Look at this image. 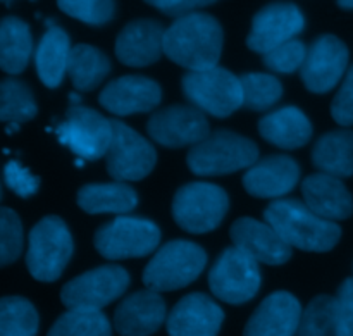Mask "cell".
I'll use <instances>...</instances> for the list:
<instances>
[{
	"instance_id": "obj_1",
	"label": "cell",
	"mask_w": 353,
	"mask_h": 336,
	"mask_svg": "<svg viewBox=\"0 0 353 336\" xmlns=\"http://www.w3.org/2000/svg\"><path fill=\"white\" fill-rule=\"evenodd\" d=\"M224 34L219 21L207 12L179 17L165 30L164 54L190 72L217 68Z\"/></svg>"
},
{
	"instance_id": "obj_2",
	"label": "cell",
	"mask_w": 353,
	"mask_h": 336,
	"mask_svg": "<svg viewBox=\"0 0 353 336\" xmlns=\"http://www.w3.org/2000/svg\"><path fill=\"white\" fill-rule=\"evenodd\" d=\"M264 219L290 245L305 252H330L341 238V228L314 214L296 199H281L269 204Z\"/></svg>"
},
{
	"instance_id": "obj_3",
	"label": "cell",
	"mask_w": 353,
	"mask_h": 336,
	"mask_svg": "<svg viewBox=\"0 0 353 336\" xmlns=\"http://www.w3.org/2000/svg\"><path fill=\"white\" fill-rule=\"evenodd\" d=\"M186 162L196 176H224L250 169L259 162V147L250 138L230 130H217L190 148Z\"/></svg>"
},
{
	"instance_id": "obj_4",
	"label": "cell",
	"mask_w": 353,
	"mask_h": 336,
	"mask_svg": "<svg viewBox=\"0 0 353 336\" xmlns=\"http://www.w3.org/2000/svg\"><path fill=\"white\" fill-rule=\"evenodd\" d=\"M207 264V252L188 240L162 245L143 271V285L152 292H174L195 281Z\"/></svg>"
},
{
	"instance_id": "obj_5",
	"label": "cell",
	"mask_w": 353,
	"mask_h": 336,
	"mask_svg": "<svg viewBox=\"0 0 353 336\" xmlns=\"http://www.w3.org/2000/svg\"><path fill=\"white\" fill-rule=\"evenodd\" d=\"M72 237L59 216H47L30 231L26 266L37 281L52 283L64 273L72 257Z\"/></svg>"
},
{
	"instance_id": "obj_6",
	"label": "cell",
	"mask_w": 353,
	"mask_h": 336,
	"mask_svg": "<svg viewBox=\"0 0 353 336\" xmlns=\"http://www.w3.org/2000/svg\"><path fill=\"white\" fill-rule=\"evenodd\" d=\"M230 209V197L214 183L195 181L181 186L172 200L176 224L193 235L214 231Z\"/></svg>"
},
{
	"instance_id": "obj_7",
	"label": "cell",
	"mask_w": 353,
	"mask_h": 336,
	"mask_svg": "<svg viewBox=\"0 0 353 336\" xmlns=\"http://www.w3.org/2000/svg\"><path fill=\"white\" fill-rule=\"evenodd\" d=\"M161 244V230L145 217L121 216L97 230L93 245L102 257L110 261L150 255Z\"/></svg>"
},
{
	"instance_id": "obj_8",
	"label": "cell",
	"mask_w": 353,
	"mask_h": 336,
	"mask_svg": "<svg viewBox=\"0 0 353 336\" xmlns=\"http://www.w3.org/2000/svg\"><path fill=\"white\" fill-rule=\"evenodd\" d=\"M181 88L186 99L202 112L228 117L243 106V88L238 76L224 68L188 72L183 76Z\"/></svg>"
},
{
	"instance_id": "obj_9",
	"label": "cell",
	"mask_w": 353,
	"mask_h": 336,
	"mask_svg": "<svg viewBox=\"0 0 353 336\" xmlns=\"http://www.w3.org/2000/svg\"><path fill=\"white\" fill-rule=\"evenodd\" d=\"M262 275L259 262L240 248L228 247L209 271V286L214 297L226 304L240 306L259 293Z\"/></svg>"
},
{
	"instance_id": "obj_10",
	"label": "cell",
	"mask_w": 353,
	"mask_h": 336,
	"mask_svg": "<svg viewBox=\"0 0 353 336\" xmlns=\"http://www.w3.org/2000/svg\"><path fill=\"white\" fill-rule=\"evenodd\" d=\"M55 135L79 159L97 161L109 154L114 128L112 121L81 103L69 107L65 119L55 128Z\"/></svg>"
},
{
	"instance_id": "obj_11",
	"label": "cell",
	"mask_w": 353,
	"mask_h": 336,
	"mask_svg": "<svg viewBox=\"0 0 353 336\" xmlns=\"http://www.w3.org/2000/svg\"><path fill=\"white\" fill-rule=\"evenodd\" d=\"M130 286V275L121 266H100L65 283L61 300L68 310H100L121 299Z\"/></svg>"
},
{
	"instance_id": "obj_12",
	"label": "cell",
	"mask_w": 353,
	"mask_h": 336,
	"mask_svg": "<svg viewBox=\"0 0 353 336\" xmlns=\"http://www.w3.org/2000/svg\"><path fill=\"white\" fill-rule=\"evenodd\" d=\"M110 121L114 137L107 154V172L121 183L140 181L154 171L157 152L147 138L141 137L123 121Z\"/></svg>"
},
{
	"instance_id": "obj_13",
	"label": "cell",
	"mask_w": 353,
	"mask_h": 336,
	"mask_svg": "<svg viewBox=\"0 0 353 336\" xmlns=\"http://www.w3.org/2000/svg\"><path fill=\"white\" fill-rule=\"evenodd\" d=\"M152 140L168 148L195 147L210 135L207 116L193 106H169L148 119Z\"/></svg>"
},
{
	"instance_id": "obj_14",
	"label": "cell",
	"mask_w": 353,
	"mask_h": 336,
	"mask_svg": "<svg viewBox=\"0 0 353 336\" xmlns=\"http://www.w3.org/2000/svg\"><path fill=\"white\" fill-rule=\"evenodd\" d=\"M305 28L302 10L290 2H274L262 7L252 19L247 45L250 50L265 55L279 45L295 40Z\"/></svg>"
},
{
	"instance_id": "obj_15",
	"label": "cell",
	"mask_w": 353,
	"mask_h": 336,
	"mask_svg": "<svg viewBox=\"0 0 353 336\" xmlns=\"http://www.w3.org/2000/svg\"><path fill=\"white\" fill-rule=\"evenodd\" d=\"M348 68V48L334 34H321L310 45L300 71L303 85L312 93H327L340 83Z\"/></svg>"
},
{
	"instance_id": "obj_16",
	"label": "cell",
	"mask_w": 353,
	"mask_h": 336,
	"mask_svg": "<svg viewBox=\"0 0 353 336\" xmlns=\"http://www.w3.org/2000/svg\"><path fill=\"white\" fill-rule=\"evenodd\" d=\"M162 90L157 81L147 76L126 75L112 79L99 97L100 106L116 116L150 112L161 103Z\"/></svg>"
},
{
	"instance_id": "obj_17",
	"label": "cell",
	"mask_w": 353,
	"mask_h": 336,
	"mask_svg": "<svg viewBox=\"0 0 353 336\" xmlns=\"http://www.w3.org/2000/svg\"><path fill=\"white\" fill-rule=\"evenodd\" d=\"M233 245L254 261L268 266H281L292 259V247L268 223L254 217H240L231 224Z\"/></svg>"
},
{
	"instance_id": "obj_18",
	"label": "cell",
	"mask_w": 353,
	"mask_h": 336,
	"mask_svg": "<svg viewBox=\"0 0 353 336\" xmlns=\"http://www.w3.org/2000/svg\"><path fill=\"white\" fill-rule=\"evenodd\" d=\"M223 321L224 313L216 300L196 292L172 307L165 326L169 336H217Z\"/></svg>"
},
{
	"instance_id": "obj_19",
	"label": "cell",
	"mask_w": 353,
	"mask_h": 336,
	"mask_svg": "<svg viewBox=\"0 0 353 336\" xmlns=\"http://www.w3.org/2000/svg\"><path fill=\"white\" fill-rule=\"evenodd\" d=\"M302 304L290 292L271 293L262 300L245 326L243 336H296Z\"/></svg>"
},
{
	"instance_id": "obj_20",
	"label": "cell",
	"mask_w": 353,
	"mask_h": 336,
	"mask_svg": "<svg viewBox=\"0 0 353 336\" xmlns=\"http://www.w3.org/2000/svg\"><path fill=\"white\" fill-rule=\"evenodd\" d=\"M168 314L164 299L152 290L126 297L114 313V328L121 336H152L164 324Z\"/></svg>"
},
{
	"instance_id": "obj_21",
	"label": "cell",
	"mask_w": 353,
	"mask_h": 336,
	"mask_svg": "<svg viewBox=\"0 0 353 336\" xmlns=\"http://www.w3.org/2000/svg\"><path fill=\"white\" fill-rule=\"evenodd\" d=\"M165 30L159 21L137 19L123 28L116 40L119 62L130 68H145L164 54Z\"/></svg>"
},
{
	"instance_id": "obj_22",
	"label": "cell",
	"mask_w": 353,
	"mask_h": 336,
	"mask_svg": "<svg viewBox=\"0 0 353 336\" xmlns=\"http://www.w3.org/2000/svg\"><path fill=\"white\" fill-rule=\"evenodd\" d=\"M300 166L288 155H269L247 169L243 186L257 199H279L296 186Z\"/></svg>"
},
{
	"instance_id": "obj_23",
	"label": "cell",
	"mask_w": 353,
	"mask_h": 336,
	"mask_svg": "<svg viewBox=\"0 0 353 336\" xmlns=\"http://www.w3.org/2000/svg\"><path fill=\"white\" fill-rule=\"evenodd\" d=\"M302 193L305 206L326 221L348 219L353 214V197L340 178L310 175L303 179Z\"/></svg>"
},
{
	"instance_id": "obj_24",
	"label": "cell",
	"mask_w": 353,
	"mask_h": 336,
	"mask_svg": "<svg viewBox=\"0 0 353 336\" xmlns=\"http://www.w3.org/2000/svg\"><path fill=\"white\" fill-rule=\"evenodd\" d=\"M259 133L269 144L285 150H295L309 144L312 124L295 106H286L259 121Z\"/></svg>"
},
{
	"instance_id": "obj_25",
	"label": "cell",
	"mask_w": 353,
	"mask_h": 336,
	"mask_svg": "<svg viewBox=\"0 0 353 336\" xmlns=\"http://www.w3.org/2000/svg\"><path fill=\"white\" fill-rule=\"evenodd\" d=\"M71 40L61 26L48 23L47 31L41 37L34 52V66L38 78L47 88H57L64 79L71 55Z\"/></svg>"
},
{
	"instance_id": "obj_26",
	"label": "cell",
	"mask_w": 353,
	"mask_h": 336,
	"mask_svg": "<svg viewBox=\"0 0 353 336\" xmlns=\"http://www.w3.org/2000/svg\"><path fill=\"white\" fill-rule=\"evenodd\" d=\"M78 206L88 214H126L138 206V195L126 183H90L79 188Z\"/></svg>"
},
{
	"instance_id": "obj_27",
	"label": "cell",
	"mask_w": 353,
	"mask_h": 336,
	"mask_svg": "<svg viewBox=\"0 0 353 336\" xmlns=\"http://www.w3.org/2000/svg\"><path fill=\"white\" fill-rule=\"evenodd\" d=\"M312 162L323 175L350 178L353 175V131L324 133L312 148Z\"/></svg>"
},
{
	"instance_id": "obj_28",
	"label": "cell",
	"mask_w": 353,
	"mask_h": 336,
	"mask_svg": "<svg viewBox=\"0 0 353 336\" xmlns=\"http://www.w3.org/2000/svg\"><path fill=\"white\" fill-rule=\"evenodd\" d=\"M33 52L30 26L16 16L0 23V66L7 75H19L26 69Z\"/></svg>"
},
{
	"instance_id": "obj_29",
	"label": "cell",
	"mask_w": 353,
	"mask_h": 336,
	"mask_svg": "<svg viewBox=\"0 0 353 336\" xmlns=\"http://www.w3.org/2000/svg\"><path fill=\"white\" fill-rule=\"evenodd\" d=\"M110 69H112L110 59L100 48L86 43L72 47L68 72L71 76L72 86L79 92L95 90L107 78Z\"/></svg>"
},
{
	"instance_id": "obj_30",
	"label": "cell",
	"mask_w": 353,
	"mask_h": 336,
	"mask_svg": "<svg viewBox=\"0 0 353 336\" xmlns=\"http://www.w3.org/2000/svg\"><path fill=\"white\" fill-rule=\"evenodd\" d=\"M38 112L33 92L21 79L6 78L0 83V119L3 123H26Z\"/></svg>"
},
{
	"instance_id": "obj_31",
	"label": "cell",
	"mask_w": 353,
	"mask_h": 336,
	"mask_svg": "<svg viewBox=\"0 0 353 336\" xmlns=\"http://www.w3.org/2000/svg\"><path fill=\"white\" fill-rule=\"evenodd\" d=\"M38 317L33 304L24 297L0 300V336H37Z\"/></svg>"
},
{
	"instance_id": "obj_32",
	"label": "cell",
	"mask_w": 353,
	"mask_h": 336,
	"mask_svg": "<svg viewBox=\"0 0 353 336\" xmlns=\"http://www.w3.org/2000/svg\"><path fill=\"white\" fill-rule=\"evenodd\" d=\"M47 336H112V328L100 310H68L52 324Z\"/></svg>"
},
{
	"instance_id": "obj_33",
	"label": "cell",
	"mask_w": 353,
	"mask_h": 336,
	"mask_svg": "<svg viewBox=\"0 0 353 336\" xmlns=\"http://www.w3.org/2000/svg\"><path fill=\"white\" fill-rule=\"evenodd\" d=\"M243 88V106L250 110H268L283 97V85L276 76L248 72L240 76Z\"/></svg>"
},
{
	"instance_id": "obj_34",
	"label": "cell",
	"mask_w": 353,
	"mask_h": 336,
	"mask_svg": "<svg viewBox=\"0 0 353 336\" xmlns=\"http://www.w3.org/2000/svg\"><path fill=\"white\" fill-rule=\"evenodd\" d=\"M334 313L336 299L317 295L303 310L296 336H334Z\"/></svg>"
},
{
	"instance_id": "obj_35",
	"label": "cell",
	"mask_w": 353,
	"mask_h": 336,
	"mask_svg": "<svg viewBox=\"0 0 353 336\" xmlns=\"http://www.w3.org/2000/svg\"><path fill=\"white\" fill-rule=\"evenodd\" d=\"M57 6L62 12L90 26L109 23L116 12V3L109 0H61Z\"/></svg>"
},
{
	"instance_id": "obj_36",
	"label": "cell",
	"mask_w": 353,
	"mask_h": 336,
	"mask_svg": "<svg viewBox=\"0 0 353 336\" xmlns=\"http://www.w3.org/2000/svg\"><path fill=\"white\" fill-rule=\"evenodd\" d=\"M23 252V224L9 207L0 209V266H9Z\"/></svg>"
},
{
	"instance_id": "obj_37",
	"label": "cell",
	"mask_w": 353,
	"mask_h": 336,
	"mask_svg": "<svg viewBox=\"0 0 353 336\" xmlns=\"http://www.w3.org/2000/svg\"><path fill=\"white\" fill-rule=\"evenodd\" d=\"M307 47L303 45V41L300 40H290L286 43L279 45L278 48H274L272 52L265 54L262 57L265 68L271 69L274 72H281V75H288V72L296 71V69H302L303 62L307 59Z\"/></svg>"
},
{
	"instance_id": "obj_38",
	"label": "cell",
	"mask_w": 353,
	"mask_h": 336,
	"mask_svg": "<svg viewBox=\"0 0 353 336\" xmlns=\"http://www.w3.org/2000/svg\"><path fill=\"white\" fill-rule=\"evenodd\" d=\"M334 299V336H353V278H347L341 283Z\"/></svg>"
},
{
	"instance_id": "obj_39",
	"label": "cell",
	"mask_w": 353,
	"mask_h": 336,
	"mask_svg": "<svg viewBox=\"0 0 353 336\" xmlns=\"http://www.w3.org/2000/svg\"><path fill=\"white\" fill-rule=\"evenodd\" d=\"M3 183L9 190H12L16 195L28 199L34 195L40 188V178L31 175L26 168L19 164L17 161H9L3 169Z\"/></svg>"
},
{
	"instance_id": "obj_40",
	"label": "cell",
	"mask_w": 353,
	"mask_h": 336,
	"mask_svg": "<svg viewBox=\"0 0 353 336\" xmlns=\"http://www.w3.org/2000/svg\"><path fill=\"white\" fill-rule=\"evenodd\" d=\"M331 116L340 126H353V66L347 71L343 85L333 99Z\"/></svg>"
},
{
	"instance_id": "obj_41",
	"label": "cell",
	"mask_w": 353,
	"mask_h": 336,
	"mask_svg": "<svg viewBox=\"0 0 353 336\" xmlns=\"http://www.w3.org/2000/svg\"><path fill=\"white\" fill-rule=\"evenodd\" d=\"M148 3L157 7L165 16H172L179 19V17H185L196 12L202 7L212 6L214 2H207V0H152Z\"/></svg>"
},
{
	"instance_id": "obj_42",
	"label": "cell",
	"mask_w": 353,
	"mask_h": 336,
	"mask_svg": "<svg viewBox=\"0 0 353 336\" xmlns=\"http://www.w3.org/2000/svg\"><path fill=\"white\" fill-rule=\"evenodd\" d=\"M338 6H340L341 9H353V0H340Z\"/></svg>"
},
{
	"instance_id": "obj_43",
	"label": "cell",
	"mask_w": 353,
	"mask_h": 336,
	"mask_svg": "<svg viewBox=\"0 0 353 336\" xmlns=\"http://www.w3.org/2000/svg\"><path fill=\"white\" fill-rule=\"evenodd\" d=\"M69 100H71V102H74V106H81V97L78 95V93H71V95H69Z\"/></svg>"
},
{
	"instance_id": "obj_44",
	"label": "cell",
	"mask_w": 353,
	"mask_h": 336,
	"mask_svg": "<svg viewBox=\"0 0 353 336\" xmlns=\"http://www.w3.org/2000/svg\"><path fill=\"white\" fill-rule=\"evenodd\" d=\"M83 164H85V162H83V159H78V161H76V166H78V168H81Z\"/></svg>"
}]
</instances>
